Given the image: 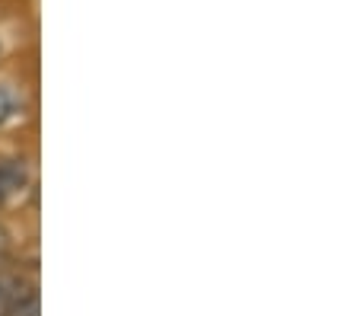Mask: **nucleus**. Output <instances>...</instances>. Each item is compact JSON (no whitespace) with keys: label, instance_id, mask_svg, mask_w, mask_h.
I'll return each instance as SVG.
<instances>
[{"label":"nucleus","instance_id":"obj_1","mask_svg":"<svg viewBox=\"0 0 357 316\" xmlns=\"http://www.w3.org/2000/svg\"><path fill=\"white\" fill-rule=\"evenodd\" d=\"M36 176L32 166L22 157H0V208H7L10 202H20L32 188Z\"/></svg>","mask_w":357,"mask_h":316},{"label":"nucleus","instance_id":"obj_2","mask_svg":"<svg viewBox=\"0 0 357 316\" xmlns=\"http://www.w3.org/2000/svg\"><path fill=\"white\" fill-rule=\"evenodd\" d=\"M22 115V93L16 90L13 83L0 80V131L16 125Z\"/></svg>","mask_w":357,"mask_h":316},{"label":"nucleus","instance_id":"obj_3","mask_svg":"<svg viewBox=\"0 0 357 316\" xmlns=\"http://www.w3.org/2000/svg\"><path fill=\"white\" fill-rule=\"evenodd\" d=\"M3 316H42V301H38V285L29 281L20 294L13 297V303L7 307Z\"/></svg>","mask_w":357,"mask_h":316},{"label":"nucleus","instance_id":"obj_4","mask_svg":"<svg viewBox=\"0 0 357 316\" xmlns=\"http://www.w3.org/2000/svg\"><path fill=\"white\" fill-rule=\"evenodd\" d=\"M10 249H13V243H10V234H7V227L0 224V265L10 262Z\"/></svg>","mask_w":357,"mask_h":316}]
</instances>
